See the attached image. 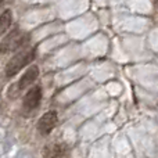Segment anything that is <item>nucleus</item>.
Returning <instances> with one entry per match:
<instances>
[{"label": "nucleus", "mask_w": 158, "mask_h": 158, "mask_svg": "<svg viewBox=\"0 0 158 158\" xmlns=\"http://www.w3.org/2000/svg\"><path fill=\"white\" fill-rule=\"evenodd\" d=\"M33 58H35V50L33 49L25 47V49L19 50L15 56L11 57V60L8 61L7 65H6V75L10 78L17 75L18 71H21L25 65H28Z\"/></svg>", "instance_id": "1"}, {"label": "nucleus", "mask_w": 158, "mask_h": 158, "mask_svg": "<svg viewBox=\"0 0 158 158\" xmlns=\"http://www.w3.org/2000/svg\"><path fill=\"white\" fill-rule=\"evenodd\" d=\"M25 42H27V36L22 33V31L14 29L6 38H3V40L0 42V53L6 54V53L18 50L19 47L24 46Z\"/></svg>", "instance_id": "2"}, {"label": "nucleus", "mask_w": 158, "mask_h": 158, "mask_svg": "<svg viewBox=\"0 0 158 158\" xmlns=\"http://www.w3.org/2000/svg\"><path fill=\"white\" fill-rule=\"evenodd\" d=\"M56 125H57V112L49 111L40 118L38 123V129L42 135H49Z\"/></svg>", "instance_id": "3"}, {"label": "nucleus", "mask_w": 158, "mask_h": 158, "mask_svg": "<svg viewBox=\"0 0 158 158\" xmlns=\"http://www.w3.org/2000/svg\"><path fill=\"white\" fill-rule=\"evenodd\" d=\"M42 98V89L40 86H33L28 90V93L24 97V107L28 110H33L38 107Z\"/></svg>", "instance_id": "4"}, {"label": "nucleus", "mask_w": 158, "mask_h": 158, "mask_svg": "<svg viewBox=\"0 0 158 158\" xmlns=\"http://www.w3.org/2000/svg\"><path fill=\"white\" fill-rule=\"evenodd\" d=\"M38 77H39V68H38V67H36V65L29 67V68L25 71V74L21 77V79H19L18 83H15L17 87H18V90L21 92V90L27 89L29 85H32L33 82L38 79Z\"/></svg>", "instance_id": "5"}, {"label": "nucleus", "mask_w": 158, "mask_h": 158, "mask_svg": "<svg viewBox=\"0 0 158 158\" xmlns=\"http://www.w3.org/2000/svg\"><path fill=\"white\" fill-rule=\"evenodd\" d=\"M11 22H13V11L7 8L0 14V36L6 33V31L10 28Z\"/></svg>", "instance_id": "6"}, {"label": "nucleus", "mask_w": 158, "mask_h": 158, "mask_svg": "<svg viewBox=\"0 0 158 158\" xmlns=\"http://www.w3.org/2000/svg\"><path fill=\"white\" fill-rule=\"evenodd\" d=\"M44 158H63V150L58 144H50L44 148Z\"/></svg>", "instance_id": "7"}, {"label": "nucleus", "mask_w": 158, "mask_h": 158, "mask_svg": "<svg viewBox=\"0 0 158 158\" xmlns=\"http://www.w3.org/2000/svg\"><path fill=\"white\" fill-rule=\"evenodd\" d=\"M3 2H4V0H0V7H2V4H3Z\"/></svg>", "instance_id": "8"}, {"label": "nucleus", "mask_w": 158, "mask_h": 158, "mask_svg": "<svg viewBox=\"0 0 158 158\" xmlns=\"http://www.w3.org/2000/svg\"><path fill=\"white\" fill-rule=\"evenodd\" d=\"M156 3H157V6H158V0H156Z\"/></svg>", "instance_id": "9"}]
</instances>
